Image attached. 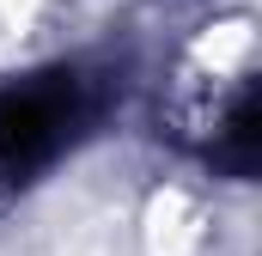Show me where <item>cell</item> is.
<instances>
[{
    "mask_svg": "<svg viewBox=\"0 0 262 256\" xmlns=\"http://www.w3.org/2000/svg\"><path fill=\"white\" fill-rule=\"evenodd\" d=\"M250 116H256V86H250V31L220 25L189 49L171 86V122L177 134L207 153L213 165H250Z\"/></svg>",
    "mask_w": 262,
    "mask_h": 256,
    "instance_id": "obj_1",
    "label": "cell"
}]
</instances>
